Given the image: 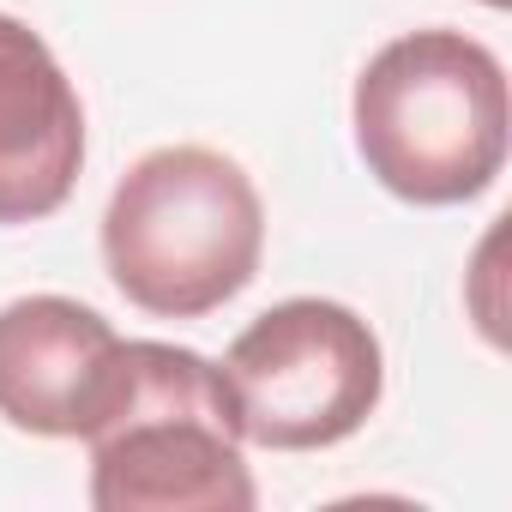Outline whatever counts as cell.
Wrapping results in <instances>:
<instances>
[{
  "label": "cell",
  "mask_w": 512,
  "mask_h": 512,
  "mask_svg": "<svg viewBox=\"0 0 512 512\" xmlns=\"http://www.w3.org/2000/svg\"><path fill=\"white\" fill-rule=\"evenodd\" d=\"M266 205L247 169L211 145L145 151L109 193L103 266L157 320H205L260 278Z\"/></svg>",
  "instance_id": "1"
},
{
  "label": "cell",
  "mask_w": 512,
  "mask_h": 512,
  "mask_svg": "<svg viewBox=\"0 0 512 512\" xmlns=\"http://www.w3.org/2000/svg\"><path fill=\"white\" fill-rule=\"evenodd\" d=\"M506 67L464 31L392 37L356 79L350 127L368 175L410 205H464L506 169Z\"/></svg>",
  "instance_id": "2"
},
{
  "label": "cell",
  "mask_w": 512,
  "mask_h": 512,
  "mask_svg": "<svg viewBox=\"0 0 512 512\" xmlns=\"http://www.w3.org/2000/svg\"><path fill=\"white\" fill-rule=\"evenodd\" d=\"M85 446L97 512H247L260 500L217 362L181 344H121V392Z\"/></svg>",
  "instance_id": "3"
},
{
  "label": "cell",
  "mask_w": 512,
  "mask_h": 512,
  "mask_svg": "<svg viewBox=\"0 0 512 512\" xmlns=\"http://www.w3.org/2000/svg\"><path fill=\"white\" fill-rule=\"evenodd\" d=\"M217 374L241 440L272 452H320L350 440L386 392L374 326L326 296H290L266 308L223 350Z\"/></svg>",
  "instance_id": "4"
},
{
  "label": "cell",
  "mask_w": 512,
  "mask_h": 512,
  "mask_svg": "<svg viewBox=\"0 0 512 512\" xmlns=\"http://www.w3.org/2000/svg\"><path fill=\"white\" fill-rule=\"evenodd\" d=\"M121 332L73 296L0 308V416L37 440H85L121 392Z\"/></svg>",
  "instance_id": "5"
},
{
  "label": "cell",
  "mask_w": 512,
  "mask_h": 512,
  "mask_svg": "<svg viewBox=\"0 0 512 512\" xmlns=\"http://www.w3.org/2000/svg\"><path fill=\"white\" fill-rule=\"evenodd\" d=\"M85 109L49 43L0 13V223H37L73 199Z\"/></svg>",
  "instance_id": "6"
},
{
  "label": "cell",
  "mask_w": 512,
  "mask_h": 512,
  "mask_svg": "<svg viewBox=\"0 0 512 512\" xmlns=\"http://www.w3.org/2000/svg\"><path fill=\"white\" fill-rule=\"evenodd\" d=\"M488 7H506V0H488Z\"/></svg>",
  "instance_id": "7"
}]
</instances>
